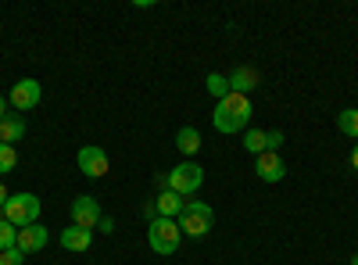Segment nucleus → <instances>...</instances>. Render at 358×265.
<instances>
[{"label": "nucleus", "instance_id": "nucleus-3", "mask_svg": "<svg viewBox=\"0 0 358 265\" xmlns=\"http://www.w3.org/2000/svg\"><path fill=\"white\" fill-rule=\"evenodd\" d=\"M176 222L183 229V237H208V229L215 226V212L204 201H187Z\"/></svg>", "mask_w": 358, "mask_h": 265}, {"label": "nucleus", "instance_id": "nucleus-19", "mask_svg": "<svg viewBox=\"0 0 358 265\" xmlns=\"http://www.w3.org/2000/svg\"><path fill=\"white\" fill-rule=\"evenodd\" d=\"M15 241H18V229H15L8 219H0V251L15 248Z\"/></svg>", "mask_w": 358, "mask_h": 265}, {"label": "nucleus", "instance_id": "nucleus-5", "mask_svg": "<svg viewBox=\"0 0 358 265\" xmlns=\"http://www.w3.org/2000/svg\"><path fill=\"white\" fill-rule=\"evenodd\" d=\"M204 183V169L197 162H179L172 172H169V190H176L179 197H187V194H197Z\"/></svg>", "mask_w": 358, "mask_h": 265}, {"label": "nucleus", "instance_id": "nucleus-23", "mask_svg": "<svg viewBox=\"0 0 358 265\" xmlns=\"http://www.w3.org/2000/svg\"><path fill=\"white\" fill-rule=\"evenodd\" d=\"M8 197H11V194H8V187L0 183V208H4V204H8Z\"/></svg>", "mask_w": 358, "mask_h": 265}, {"label": "nucleus", "instance_id": "nucleus-15", "mask_svg": "<svg viewBox=\"0 0 358 265\" xmlns=\"http://www.w3.org/2000/svg\"><path fill=\"white\" fill-rule=\"evenodd\" d=\"M25 136V122L18 119V115H8V119H0V143H18Z\"/></svg>", "mask_w": 358, "mask_h": 265}, {"label": "nucleus", "instance_id": "nucleus-9", "mask_svg": "<svg viewBox=\"0 0 358 265\" xmlns=\"http://www.w3.org/2000/svg\"><path fill=\"white\" fill-rule=\"evenodd\" d=\"M283 143V133L280 129H248L244 133V147H248V151L251 155H265V151H276V147Z\"/></svg>", "mask_w": 358, "mask_h": 265}, {"label": "nucleus", "instance_id": "nucleus-26", "mask_svg": "<svg viewBox=\"0 0 358 265\" xmlns=\"http://www.w3.org/2000/svg\"><path fill=\"white\" fill-rule=\"evenodd\" d=\"M351 265H358V255H351Z\"/></svg>", "mask_w": 358, "mask_h": 265}, {"label": "nucleus", "instance_id": "nucleus-2", "mask_svg": "<svg viewBox=\"0 0 358 265\" xmlns=\"http://www.w3.org/2000/svg\"><path fill=\"white\" fill-rule=\"evenodd\" d=\"M4 219L15 226V229H25V226H36L40 222V197L36 194H11L4 208Z\"/></svg>", "mask_w": 358, "mask_h": 265}, {"label": "nucleus", "instance_id": "nucleus-24", "mask_svg": "<svg viewBox=\"0 0 358 265\" xmlns=\"http://www.w3.org/2000/svg\"><path fill=\"white\" fill-rule=\"evenodd\" d=\"M351 169H355V172H358V143H355V147H351Z\"/></svg>", "mask_w": 358, "mask_h": 265}, {"label": "nucleus", "instance_id": "nucleus-4", "mask_svg": "<svg viewBox=\"0 0 358 265\" xmlns=\"http://www.w3.org/2000/svg\"><path fill=\"white\" fill-rule=\"evenodd\" d=\"M179 237H183V229H179L176 219H155L151 229H147V241H151L155 255H176L179 251Z\"/></svg>", "mask_w": 358, "mask_h": 265}, {"label": "nucleus", "instance_id": "nucleus-10", "mask_svg": "<svg viewBox=\"0 0 358 265\" xmlns=\"http://www.w3.org/2000/svg\"><path fill=\"white\" fill-rule=\"evenodd\" d=\"M47 241H50V233L36 222V226H25V229H18V241H15V248L29 258V255L43 251V248H47Z\"/></svg>", "mask_w": 358, "mask_h": 265}, {"label": "nucleus", "instance_id": "nucleus-21", "mask_svg": "<svg viewBox=\"0 0 358 265\" xmlns=\"http://www.w3.org/2000/svg\"><path fill=\"white\" fill-rule=\"evenodd\" d=\"M0 265H25V255L18 248H8V251H0Z\"/></svg>", "mask_w": 358, "mask_h": 265}, {"label": "nucleus", "instance_id": "nucleus-7", "mask_svg": "<svg viewBox=\"0 0 358 265\" xmlns=\"http://www.w3.org/2000/svg\"><path fill=\"white\" fill-rule=\"evenodd\" d=\"M40 97H43V86H40L36 79H18V83L11 86V94H8V104H11L15 111H33V108L40 104Z\"/></svg>", "mask_w": 358, "mask_h": 265}, {"label": "nucleus", "instance_id": "nucleus-22", "mask_svg": "<svg viewBox=\"0 0 358 265\" xmlns=\"http://www.w3.org/2000/svg\"><path fill=\"white\" fill-rule=\"evenodd\" d=\"M97 229H101V233H115V219H111V215H101Z\"/></svg>", "mask_w": 358, "mask_h": 265}, {"label": "nucleus", "instance_id": "nucleus-25", "mask_svg": "<svg viewBox=\"0 0 358 265\" xmlns=\"http://www.w3.org/2000/svg\"><path fill=\"white\" fill-rule=\"evenodd\" d=\"M0 119H8V101L0 97Z\"/></svg>", "mask_w": 358, "mask_h": 265}, {"label": "nucleus", "instance_id": "nucleus-6", "mask_svg": "<svg viewBox=\"0 0 358 265\" xmlns=\"http://www.w3.org/2000/svg\"><path fill=\"white\" fill-rule=\"evenodd\" d=\"M76 162H79V172H83V176H90V180H101V176H108V169H111L108 151H104V147H94V143L79 147Z\"/></svg>", "mask_w": 358, "mask_h": 265}, {"label": "nucleus", "instance_id": "nucleus-11", "mask_svg": "<svg viewBox=\"0 0 358 265\" xmlns=\"http://www.w3.org/2000/svg\"><path fill=\"white\" fill-rule=\"evenodd\" d=\"M255 172H258V180H265V183H280L283 176H287V162L276 151H265V155H258Z\"/></svg>", "mask_w": 358, "mask_h": 265}, {"label": "nucleus", "instance_id": "nucleus-16", "mask_svg": "<svg viewBox=\"0 0 358 265\" xmlns=\"http://www.w3.org/2000/svg\"><path fill=\"white\" fill-rule=\"evenodd\" d=\"M176 147H179L183 155H197V151H201V133H197L194 126H183V129L176 133Z\"/></svg>", "mask_w": 358, "mask_h": 265}, {"label": "nucleus", "instance_id": "nucleus-1", "mask_svg": "<svg viewBox=\"0 0 358 265\" xmlns=\"http://www.w3.org/2000/svg\"><path fill=\"white\" fill-rule=\"evenodd\" d=\"M251 115H255V108H251V101L244 94H229V97H222L215 104L212 122H215L219 133H248Z\"/></svg>", "mask_w": 358, "mask_h": 265}, {"label": "nucleus", "instance_id": "nucleus-12", "mask_svg": "<svg viewBox=\"0 0 358 265\" xmlns=\"http://www.w3.org/2000/svg\"><path fill=\"white\" fill-rule=\"evenodd\" d=\"M90 244H94V229H83V226L62 229V248L65 251H86Z\"/></svg>", "mask_w": 358, "mask_h": 265}, {"label": "nucleus", "instance_id": "nucleus-20", "mask_svg": "<svg viewBox=\"0 0 358 265\" xmlns=\"http://www.w3.org/2000/svg\"><path fill=\"white\" fill-rule=\"evenodd\" d=\"M18 165V151L11 143H0V172H11Z\"/></svg>", "mask_w": 358, "mask_h": 265}, {"label": "nucleus", "instance_id": "nucleus-17", "mask_svg": "<svg viewBox=\"0 0 358 265\" xmlns=\"http://www.w3.org/2000/svg\"><path fill=\"white\" fill-rule=\"evenodd\" d=\"M337 126H341L344 136L358 140V108H344V111L337 115Z\"/></svg>", "mask_w": 358, "mask_h": 265}, {"label": "nucleus", "instance_id": "nucleus-14", "mask_svg": "<svg viewBox=\"0 0 358 265\" xmlns=\"http://www.w3.org/2000/svg\"><path fill=\"white\" fill-rule=\"evenodd\" d=\"M226 79H229V90H233V94H244V97L258 86V72H255V69H248V65L233 69V76H226Z\"/></svg>", "mask_w": 358, "mask_h": 265}, {"label": "nucleus", "instance_id": "nucleus-18", "mask_svg": "<svg viewBox=\"0 0 358 265\" xmlns=\"http://www.w3.org/2000/svg\"><path fill=\"white\" fill-rule=\"evenodd\" d=\"M208 94H212L215 101L229 97V94H233V90H229V79H226V76H219V72H212V76H208Z\"/></svg>", "mask_w": 358, "mask_h": 265}, {"label": "nucleus", "instance_id": "nucleus-13", "mask_svg": "<svg viewBox=\"0 0 358 265\" xmlns=\"http://www.w3.org/2000/svg\"><path fill=\"white\" fill-rule=\"evenodd\" d=\"M183 204H187V201H179L176 190H162V194L155 197V212H158V219H179Z\"/></svg>", "mask_w": 358, "mask_h": 265}, {"label": "nucleus", "instance_id": "nucleus-8", "mask_svg": "<svg viewBox=\"0 0 358 265\" xmlns=\"http://www.w3.org/2000/svg\"><path fill=\"white\" fill-rule=\"evenodd\" d=\"M97 222H101V204H97V197L79 194V197L72 201V226L97 229Z\"/></svg>", "mask_w": 358, "mask_h": 265}]
</instances>
